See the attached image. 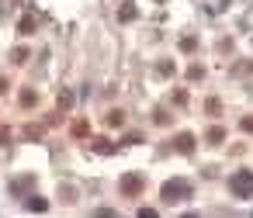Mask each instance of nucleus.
Masks as SVG:
<instances>
[{"instance_id": "1", "label": "nucleus", "mask_w": 253, "mask_h": 218, "mask_svg": "<svg viewBox=\"0 0 253 218\" xmlns=\"http://www.w3.org/2000/svg\"><path fill=\"white\" fill-rule=\"evenodd\" d=\"M229 190L236 197H253V170H239L229 177Z\"/></svg>"}, {"instance_id": "11", "label": "nucleus", "mask_w": 253, "mask_h": 218, "mask_svg": "<svg viewBox=\"0 0 253 218\" xmlns=\"http://www.w3.org/2000/svg\"><path fill=\"white\" fill-rule=\"evenodd\" d=\"M4 90H7V80H0V94H4Z\"/></svg>"}, {"instance_id": "3", "label": "nucleus", "mask_w": 253, "mask_h": 218, "mask_svg": "<svg viewBox=\"0 0 253 218\" xmlns=\"http://www.w3.org/2000/svg\"><path fill=\"white\" fill-rule=\"evenodd\" d=\"M122 190H125V194H139V190H142V177H139V173L122 177Z\"/></svg>"}, {"instance_id": "10", "label": "nucleus", "mask_w": 253, "mask_h": 218, "mask_svg": "<svg viewBox=\"0 0 253 218\" xmlns=\"http://www.w3.org/2000/svg\"><path fill=\"white\" fill-rule=\"evenodd\" d=\"M7 142V128H0V145H4Z\"/></svg>"}, {"instance_id": "12", "label": "nucleus", "mask_w": 253, "mask_h": 218, "mask_svg": "<svg viewBox=\"0 0 253 218\" xmlns=\"http://www.w3.org/2000/svg\"><path fill=\"white\" fill-rule=\"evenodd\" d=\"M184 218H198V215H184Z\"/></svg>"}, {"instance_id": "6", "label": "nucleus", "mask_w": 253, "mask_h": 218, "mask_svg": "<svg viewBox=\"0 0 253 218\" xmlns=\"http://www.w3.org/2000/svg\"><path fill=\"white\" fill-rule=\"evenodd\" d=\"M35 32V21L32 18H21V35H32Z\"/></svg>"}, {"instance_id": "5", "label": "nucleus", "mask_w": 253, "mask_h": 218, "mask_svg": "<svg viewBox=\"0 0 253 218\" xmlns=\"http://www.w3.org/2000/svg\"><path fill=\"white\" fill-rule=\"evenodd\" d=\"M222 139H225V132H222V128H211V132H208V142H211V145H218Z\"/></svg>"}, {"instance_id": "9", "label": "nucleus", "mask_w": 253, "mask_h": 218, "mask_svg": "<svg viewBox=\"0 0 253 218\" xmlns=\"http://www.w3.org/2000/svg\"><path fill=\"white\" fill-rule=\"evenodd\" d=\"M139 218H156V211H153V208H142V211H139Z\"/></svg>"}, {"instance_id": "7", "label": "nucleus", "mask_w": 253, "mask_h": 218, "mask_svg": "<svg viewBox=\"0 0 253 218\" xmlns=\"http://www.w3.org/2000/svg\"><path fill=\"white\" fill-rule=\"evenodd\" d=\"M25 208H28V211H45L49 204H45V201H25Z\"/></svg>"}, {"instance_id": "4", "label": "nucleus", "mask_w": 253, "mask_h": 218, "mask_svg": "<svg viewBox=\"0 0 253 218\" xmlns=\"http://www.w3.org/2000/svg\"><path fill=\"white\" fill-rule=\"evenodd\" d=\"M177 149H180V152H191V149H194V139H191V135H180V139H177Z\"/></svg>"}, {"instance_id": "8", "label": "nucleus", "mask_w": 253, "mask_h": 218, "mask_svg": "<svg viewBox=\"0 0 253 218\" xmlns=\"http://www.w3.org/2000/svg\"><path fill=\"white\" fill-rule=\"evenodd\" d=\"M108 125H122V111H111L108 114Z\"/></svg>"}, {"instance_id": "2", "label": "nucleus", "mask_w": 253, "mask_h": 218, "mask_svg": "<svg viewBox=\"0 0 253 218\" xmlns=\"http://www.w3.org/2000/svg\"><path fill=\"white\" fill-rule=\"evenodd\" d=\"M163 197L167 201H184V197H191V183L187 180H167L163 183Z\"/></svg>"}]
</instances>
